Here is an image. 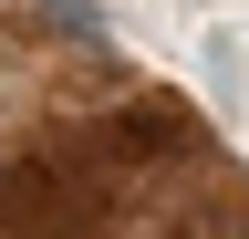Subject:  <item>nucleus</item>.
Wrapping results in <instances>:
<instances>
[{
	"mask_svg": "<svg viewBox=\"0 0 249 239\" xmlns=\"http://www.w3.org/2000/svg\"><path fill=\"white\" fill-rule=\"evenodd\" d=\"M31 32H42V42H73V52H93V42H104V21H93V0H31Z\"/></svg>",
	"mask_w": 249,
	"mask_h": 239,
	"instance_id": "1",
	"label": "nucleus"
}]
</instances>
